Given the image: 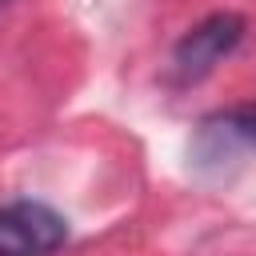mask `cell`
I'll return each mask as SVG.
<instances>
[{"label":"cell","instance_id":"obj_1","mask_svg":"<svg viewBox=\"0 0 256 256\" xmlns=\"http://www.w3.org/2000/svg\"><path fill=\"white\" fill-rule=\"evenodd\" d=\"M68 240V220L40 200L0 208V256H52Z\"/></svg>","mask_w":256,"mask_h":256},{"label":"cell","instance_id":"obj_2","mask_svg":"<svg viewBox=\"0 0 256 256\" xmlns=\"http://www.w3.org/2000/svg\"><path fill=\"white\" fill-rule=\"evenodd\" d=\"M244 36V16L236 12H212L208 20H200L192 32H184V40L172 52V68L184 84L204 80Z\"/></svg>","mask_w":256,"mask_h":256},{"label":"cell","instance_id":"obj_3","mask_svg":"<svg viewBox=\"0 0 256 256\" xmlns=\"http://www.w3.org/2000/svg\"><path fill=\"white\" fill-rule=\"evenodd\" d=\"M248 148H252V144H248V136L240 132V124H236L232 112H228V116H212V120H204L200 132H196L192 164H196L200 172H224V168L236 164Z\"/></svg>","mask_w":256,"mask_h":256},{"label":"cell","instance_id":"obj_4","mask_svg":"<svg viewBox=\"0 0 256 256\" xmlns=\"http://www.w3.org/2000/svg\"><path fill=\"white\" fill-rule=\"evenodd\" d=\"M232 116H236V124H240V132L248 136V144L256 148V108H236Z\"/></svg>","mask_w":256,"mask_h":256}]
</instances>
